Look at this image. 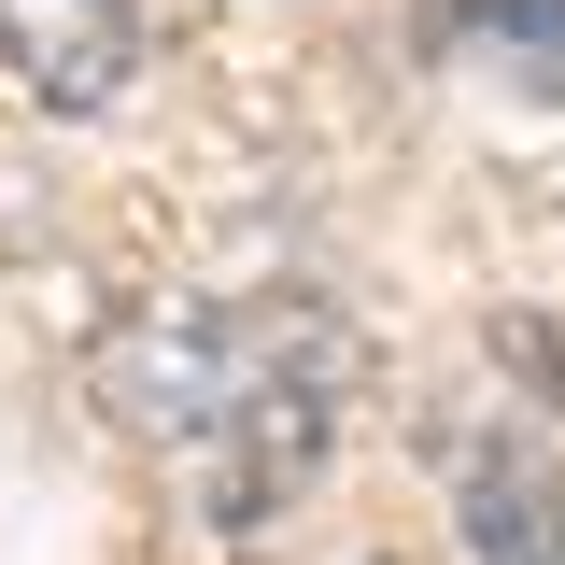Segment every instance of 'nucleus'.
<instances>
[{
    "mask_svg": "<svg viewBox=\"0 0 565 565\" xmlns=\"http://www.w3.org/2000/svg\"><path fill=\"white\" fill-rule=\"evenodd\" d=\"M452 29L494 43V71H523L537 99H565V0H452Z\"/></svg>",
    "mask_w": 565,
    "mask_h": 565,
    "instance_id": "20e7f679",
    "label": "nucleus"
},
{
    "mask_svg": "<svg viewBox=\"0 0 565 565\" xmlns=\"http://www.w3.org/2000/svg\"><path fill=\"white\" fill-rule=\"evenodd\" d=\"M452 523H467L481 565H565V467L552 452H481Z\"/></svg>",
    "mask_w": 565,
    "mask_h": 565,
    "instance_id": "7ed1b4c3",
    "label": "nucleus"
},
{
    "mask_svg": "<svg viewBox=\"0 0 565 565\" xmlns=\"http://www.w3.org/2000/svg\"><path fill=\"white\" fill-rule=\"evenodd\" d=\"M340 396H353V340L311 297H170L114 340V411L199 467L226 537L269 523L340 452Z\"/></svg>",
    "mask_w": 565,
    "mask_h": 565,
    "instance_id": "f257e3e1",
    "label": "nucleus"
},
{
    "mask_svg": "<svg viewBox=\"0 0 565 565\" xmlns=\"http://www.w3.org/2000/svg\"><path fill=\"white\" fill-rule=\"evenodd\" d=\"M0 85L43 114H114L141 85V14L128 0H0Z\"/></svg>",
    "mask_w": 565,
    "mask_h": 565,
    "instance_id": "f03ea898",
    "label": "nucleus"
}]
</instances>
